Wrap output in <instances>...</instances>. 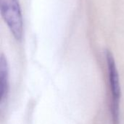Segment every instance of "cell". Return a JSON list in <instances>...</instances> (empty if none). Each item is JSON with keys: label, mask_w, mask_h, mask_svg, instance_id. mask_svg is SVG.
Instances as JSON below:
<instances>
[{"label": "cell", "mask_w": 124, "mask_h": 124, "mask_svg": "<svg viewBox=\"0 0 124 124\" xmlns=\"http://www.w3.org/2000/svg\"><path fill=\"white\" fill-rule=\"evenodd\" d=\"M108 83L110 88V112L112 124H120V107H121V85L120 78L113 55L110 50L105 52Z\"/></svg>", "instance_id": "6da1fadb"}, {"label": "cell", "mask_w": 124, "mask_h": 124, "mask_svg": "<svg viewBox=\"0 0 124 124\" xmlns=\"http://www.w3.org/2000/svg\"><path fill=\"white\" fill-rule=\"evenodd\" d=\"M1 14L13 37L20 41L23 34V22L17 0H0Z\"/></svg>", "instance_id": "7a4b0ae2"}, {"label": "cell", "mask_w": 124, "mask_h": 124, "mask_svg": "<svg viewBox=\"0 0 124 124\" xmlns=\"http://www.w3.org/2000/svg\"><path fill=\"white\" fill-rule=\"evenodd\" d=\"M9 76L8 62L6 56L2 53L0 57V107L1 110L7 99L9 91Z\"/></svg>", "instance_id": "3957f363"}]
</instances>
